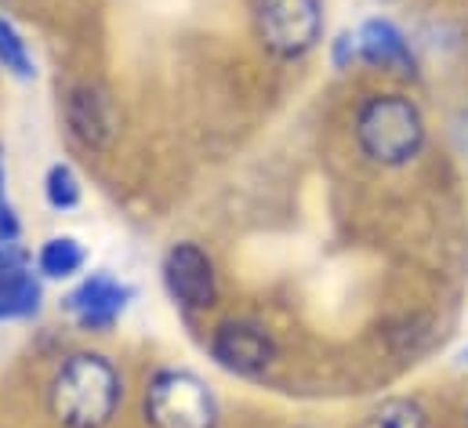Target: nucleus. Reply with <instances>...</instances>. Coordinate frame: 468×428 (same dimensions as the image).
<instances>
[{
  "instance_id": "1",
  "label": "nucleus",
  "mask_w": 468,
  "mask_h": 428,
  "mask_svg": "<svg viewBox=\"0 0 468 428\" xmlns=\"http://www.w3.org/2000/svg\"><path fill=\"white\" fill-rule=\"evenodd\" d=\"M123 403V378L106 352H69L48 381V414L58 428H110Z\"/></svg>"
},
{
  "instance_id": "5",
  "label": "nucleus",
  "mask_w": 468,
  "mask_h": 428,
  "mask_svg": "<svg viewBox=\"0 0 468 428\" xmlns=\"http://www.w3.org/2000/svg\"><path fill=\"white\" fill-rule=\"evenodd\" d=\"M164 287L171 294V302L186 313H207L218 302V273H215V258L193 243L182 240L167 251L164 258Z\"/></svg>"
},
{
  "instance_id": "12",
  "label": "nucleus",
  "mask_w": 468,
  "mask_h": 428,
  "mask_svg": "<svg viewBox=\"0 0 468 428\" xmlns=\"http://www.w3.org/2000/svg\"><path fill=\"white\" fill-rule=\"evenodd\" d=\"M0 70L18 77V80H33L37 77L33 51H29L26 37L15 29V22L7 15H0Z\"/></svg>"
},
{
  "instance_id": "15",
  "label": "nucleus",
  "mask_w": 468,
  "mask_h": 428,
  "mask_svg": "<svg viewBox=\"0 0 468 428\" xmlns=\"http://www.w3.org/2000/svg\"><path fill=\"white\" fill-rule=\"evenodd\" d=\"M18 236H22V221L7 197V167H4V153H0V247L18 243Z\"/></svg>"
},
{
  "instance_id": "4",
  "label": "nucleus",
  "mask_w": 468,
  "mask_h": 428,
  "mask_svg": "<svg viewBox=\"0 0 468 428\" xmlns=\"http://www.w3.org/2000/svg\"><path fill=\"white\" fill-rule=\"evenodd\" d=\"M258 37L276 59H302L324 37L320 0H258Z\"/></svg>"
},
{
  "instance_id": "17",
  "label": "nucleus",
  "mask_w": 468,
  "mask_h": 428,
  "mask_svg": "<svg viewBox=\"0 0 468 428\" xmlns=\"http://www.w3.org/2000/svg\"><path fill=\"white\" fill-rule=\"evenodd\" d=\"M26 265V258H22V251L15 247V243H7V247H0V280L7 276V273H15V269H22Z\"/></svg>"
},
{
  "instance_id": "16",
  "label": "nucleus",
  "mask_w": 468,
  "mask_h": 428,
  "mask_svg": "<svg viewBox=\"0 0 468 428\" xmlns=\"http://www.w3.org/2000/svg\"><path fill=\"white\" fill-rule=\"evenodd\" d=\"M349 62H359V40H356V33H342L335 40V66L346 70Z\"/></svg>"
},
{
  "instance_id": "10",
  "label": "nucleus",
  "mask_w": 468,
  "mask_h": 428,
  "mask_svg": "<svg viewBox=\"0 0 468 428\" xmlns=\"http://www.w3.org/2000/svg\"><path fill=\"white\" fill-rule=\"evenodd\" d=\"M40 302H44V287L26 265L0 280V323L37 316Z\"/></svg>"
},
{
  "instance_id": "9",
  "label": "nucleus",
  "mask_w": 468,
  "mask_h": 428,
  "mask_svg": "<svg viewBox=\"0 0 468 428\" xmlns=\"http://www.w3.org/2000/svg\"><path fill=\"white\" fill-rule=\"evenodd\" d=\"M359 40V62L385 70V73H414V51L403 29L388 18H370L356 33Z\"/></svg>"
},
{
  "instance_id": "14",
  "label": "nucleus",
  "mask_w": 468,
  "mask_h": 428,
  "mask_svg": "<svg viewBox=\"0 0 468 428\" xmlns=\"http://www.w3.org/2000/svg\"><path fill=\"white\" fill-rule=\"evenodd\" d=\"M363 428H429V418L414 400H385L367 414Z\"/></svg>"
},
{
  "instance_id": "8",
  "label": "nucleus",
  "mask_w": 468,
  "mask_h": 428,
  "mask_svg": "<svg viewBox=\"0 0 468 428\" xmlns=\"http://www.w3.org/2000/svg\"><path fill=\"white\" fill-rule=\"evenodd\" d=\"M131 305V287L117 280L113 273L99 269L91 276H84L69 294H66V313L73 316V323L88 334H106L113 330L117 320L127 313Z\"/></svg>"
},
{
  "instance_id": "2",
  "label": "nucleus",
  "mask_w": 468,
  "mask_h": 428,
  "mask_svg": "<svg viewBox=\"0 0 468 428\" xmlns=\"http://www.w3.org/2000/svg\"><path fill=\"white\" fill-rule=\"evenodd\" d=\"M356 145L378 167H403L425 149V116L399 91L367 95L356 109Z\"/></svg>"
},
{
  "instance_id": "18",
  "label": "nucleus",
  "mask_w": 468,
  "mask_h": 428,
  "mask_svg": "<svg viewBox=\"0 0 468 428\" xmlns=\"http://www.w3.org/2000/svg\"><path fill=\"white\" fill-rule=\"evenodd\" d=\"M465 363H468V348H465Z\"/></svg>"
},
{
  "instance_id": "3",
  "label": "nucleus",
  "mask_w": 468,
  "mask_h": 428,
  "mask_svg": "<svg viewBox=\"0 0 468 428\" xmlns=\"http://www.w3.org/2000/svg\"><path fill=\"white\" fill-rule=\"evenodd\" d=\"M142 418L149 428H218L222 407L200 374L164 367L145 381Z\"/></svg>"
},
{
  "instance_id": "6",
  "label": "nucleus",
  "mask_w": 468,
  "mask_h": 428,
  "mask_svg": "<svg viewBox=\"0 0 468 428\" xmlns=\"http://www.w3.org/2000/svg\"><path fill=\"white\" fill-rule=\"evenodd\" d=\"M207 352L233 378H261L276 363L272 334L254 320H222L211 330Z\"/></svg>"
},
{
  "instance_id": "7",
  "label": "nucleus",
  "mask_w": 468,
  "mask_h": 428,
  "mask_svg": "<svg viewBox=\"0 0 468 428\" xmlns=\"http://www.w3.org/2000/svg\"><path fill=\"white\" fill-rule=\"evenodd\" d=\"M66 127L73 134V142H80L91 153H106L113 149L120 138V109L113 102V95L102 84L80 80L66 91Z\"/></svg>"
},
{
  "instance_id": "19",
  "label": "nucleus",
  "mask_w": 468,
  "mask_h": 428,
  "mask_svg": "<svg viewBox=\"0 0 468 428\" xmlns=\"http://www.w3.org/2000/svg\"><path fill=\"white\" fill-rule=\"evenodd\" d=\"M0 4H7V0H0Z\"/></svg>"
},
{
  "instance_id": "11",
  "label": "nucleus",
  "mask_w": 468,
  "mask_h": 428,
  "mask_svg": "<svg viewBox=\"0 0 468 428\" xmlns=\"http://www.w3.org/2000/svg\"><path fill=\"white\" fill-rule=\"evenodd\" d=\"M84 262H88V251L77 236H51L37 251V269L48 280H69L84 269Z\"/></svg>"
},
{
  "instance_id": "13",
  "label": "nucleus",
  "mask_w": 468,
  "mask_h": 428,
  "mask_svg": "<svg viewBox=\"0 0 468 428\" xmlns=\"http://www.w3.org/2000/svg\"><path fill=\"white\" fill-rule=\"evenodd\" d=\"M84 189H80V175L69 164H51L44 175V200L55 211H73L80 204Z\"/></svg>"
}]
</instances>
